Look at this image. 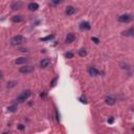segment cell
<instances>
[{"instance_id": "obj_1", "label": "cell", "mask_w": 134, "mask_h": 134, "mask_svg": "<svg viewBox=\"0 0 134 134\" xmlns=\"http://www.w3.org/2000/svg\"><path fill=\"white\" fill-rule=\"evenodd\" d=\"M30 95H31V91L30 89L24 90V91L21 92V93L18 95V97H17V103H23V102H25L26 99H28V97Z\"/></svg>"}, {"instance_id": "obj_2", "label": "cell", "mask_w": 134, "mask_h": 134, "mask_svg": "<svg viewBox=\"0 0 134 134\" xmlns=\"http://www.w3.org/2000/svg\"><path fill=\"white\" fill-rule=\"evenodd\" d=\"M134 19V17L130 14H124V15H121L117 17V20L121 23H128V22H131Z\"/></svg>"}, {"instance_id": "obj_3", "label": "cell", "mask_w": 134, "mask_h": 134, "mask_svg": "<svg viewBox=\"0 0 134 134\" xmlns=\"http://www.w3.org/2000/svg\"><path fill=\"white\" fill-rule=\"evenodd\" d=\"M24 37L23 36H20V35H18V36H15L14 38H12V40H11V44L13 45V46H17V45H20V44H22V43L24 42Z\"/></svg>"}, {"instance_id": "obj_4", "label": "cell", "mask_w": 134, "mask_h": 134, "mask_svg": "<svg viewBox=\"0 0 134 134\" xmlns=\"http://www.w3.org/2000/svg\"><path fill=\"white\" fill-rule=\"evenodd\" d=\"M19 71L21 73H24V74H27V73H31L34 71V67L30 66V65H24L23 67H20Z\"/></svg>"}, {"instance_id": "obj_5", "label": "cell", "mask_w": 134, "mask_h": 134, "mask_svg": "<svg viewBox=\"0 0 134 134\" xmlns=\"http://www.w3.org/2000/svg\"><path fill=\"white\" fill-rule=\"evenodd\" d=\"M121 35H123L124 37H134V26L128 28L127 30H124L123 33H121Z\"/></svg>"}, {"instance_id": "obj_6", "label": "cell", "mask_w": 134, "mask_h": 134, "mask_svg": "<svg viewBox=\"0 0 134 134\" xmlns=\"http://www.w3.org/2000/svg\"><path fill=\"white\" fill-rule=\"evenodd\" d=\"M90 28H91V25L87 21H83V22L80 23V30H88Z\"/></svg>"}, {"instance_id": "obj_7", "label": "cell", "mask_w": 134, "mask_h": 134, "mask_svg": "<svg viewBox=\"0 0 134 134\" xmlns=\"http://www.w3.org/2000/svg\"><path fill=\"white\" fill-rule=\"evenodd\" d=\"M88 73H89L90 75H92V77H96V75H99V73H101V72H99L95 67L90 66V67L88 68Z\"/></svg>"}, {"instance_id": "obj_8", "label": "cell", "mask_w": 134, "mask_h": 134, "mask_svg": "<svg viewBox=\"0 0 134 134\" xmlns=\"http://www.w3.org/2000/svg\"><path fill=\"white\" fill-rule=\"evenodd\" d=\"M105 102H106L107 105H109V106H112V105H114L116 103V99L114 96H106V99H105Z\"/></svg>"}, {"instance_id": "obj_9", "label": "cell", "mask_w": 134, "mask_h": 134, "mask_svg": "<svg viewBox=\"0 0 134 134\" xmlns=\"http://www.w3.org/2000/svg\"><path fill=\"white\" fill-rule=\"evenodd\" d=\"M77 12V9H75V8H73V6H71V5H68L66 9H65V14H66L67 16H71V15H73V14Z\"/></svg>"}, {"instance_id": "obj_10", "label": "cell", "mask_w": 134, "mask_h": 134, "mask_svg": "<svg viewBox=\"0 0 134 134\" xmlns=\"http://www.w3.org/2000/svg\"><path fill=\"white\" fill-rule=\"evenodd\" d=\"M27 9L31 12H35L39 9V4L37 3V2H30V3L27 5Z\"/></svg>"}, {"instance_id": "obj_11", "label": "cell", "mask_w": 134, "mask_h": 134, "mask_svg": "<svg viewBox=\"0 0 134 134\" xmlns=\"http://www.w3.org/2000/svg\"><path fill=\"white\" fill-rule=\"evenodd\" d=\"M74 40H75V36L73 35V34H72V33L67 34L66 39H65V42H66V43H72Z\"/></svg>"}, {"instance_id": "obj_12", "label": "cell", "mask_w": 134, "mask_h": 134, "mask_svg": "<svg viewBox=\"0 0 134 134\" xmlns=\"http://www.w3.org/2000/svg\"><path fill=\"white\" fill-rule=\"evenodd\" d=\"M22 2L21 1H15L12 3V9H14V11H16V9H20L21 8H22Z\"/></svg>"}, {"instance_id": "obj_13", "label": "cell", "mask_w": 134, "mask_h": 134, "mask_svg": "<svg viewBox=\"0 0 134 134\" xmlns=\"http://www.w3.org/2000/svg\"><path fill=\"white\" fill-rule=\"evenodd\" d=\"M50 65V60L49 59H43L42 61L40 62V66L42 68H46Z\"/></svg>"}, {"instance_id": "obj_14", "label": "cell", "mask_w": 134, "mask_h": 134, "mask_svg": "<svg viewBox=\"0 0 134 134\" xmlns=\"http://www.w3.org/2000/svg\"><path fill=\"white\" fill-rule=\"evenodd\" d=\"M27 61H28V59L27 58H19V59H17L16 60V64L17 65H20V64H25V63H27Z\"/></svg>"}, {"instance_id": "obj_15", "label": "cell", "mask_w": 134, "mask_h": 134, "mask_svg": "<svg viewBox=\"0 0 134 134\" xmlns=\"http://www.w3.org/2000/svg\"><path fill=\"white\" fill-rule=\"evenodd\" d=\"M12 21H13L14 23H19V22H21V21H23V17L22 16H14L13 18H12Z\"/></svg>"}, {"instance_id": "obj_16", "label": "cell", "mask_w": 134, "mask_h": 134, "mask_svg": "<svg viewBox=\"0 0 134 134\" xmlns=\"http://www.w3.org/2000/svg\"><path fill=\"white\" fill-rule=\"evenodd\" d=\"M17 84H18V83H17L16 81H11V82H9V83H8L6 87H8L9 89H11V88H13V87H15Z\"/></svg>"}, {"instance_id": "obj_17", "label": "cell", "mask_w": 134, "mask_h": 134, "mask_svg": "<svg viewBox=\"0 0 134 134\" xmlns=\"http://www.w3.org/2000/svg\"><path fill=\"white\" fill-rule=\"evenodd\" d=\"M79 55H80V57H85V56L87 55L86 49H85V48H81V49L79 50Z\"/></svg>"}, {"instance_id": "obj_18", "label": "cell", "mask_w": 134, "mask_h": 134, "mask_svg": "<svg viewBox=\"0 0 134 134\" xmlns=\"http://www.w3.org/2000/svg\"><path fill=\"white\" fill-rule=\"evenodd\" d=\"M9 112H15L17 110V105H13V106H9L8 108Z\"/></svg>"}, {"instance_id": "obj_19", "label": "cell", "mask_w": 134, "mask_h": 134, "mask_svg": "<svg viewBox=\"0 0 134 134\" xmlns=\"http://www.w3.org/2000/svg\"><path fill=\"white\" fill-rule=\"evenodd\" d=\"M55 38V36L53 35H50V36H47V37H45V38H42L41 39V41H48V40H52V39Z\"/></svg>"}, {"instance_id": "obj_20", "label": "cell", "mask_w": 134, "mask_h": 134, "mask_svg": "<svg viewBox=\"0 0 134 134\" xmlns=\"http://www.w3.org/2000/svg\"><path fill=\"white\" fill-rule=\"evenodd\" d=\"M65 57H66L67 59H72V58H73V53L72 52H66L65 53Z\"/></svg>"}, {"instance_id": "obj_21", "label": "cell", "mask_w": 134, "mask_h": 134, "mask_svg": "<svg viewBox=\"0 0 134 134\" xmlns=\"http://www.w3.org/2000/svg\"><path fill=\"white\" fill-rule=\"evenodd\" d=\"M91 40L93 41V42L95 43V44H99V40L97 38H95V37H92V38H91Z\"/></svg>"}, {"instance_id": "obj_22", "label": "cell", "mask_w": 134, "mask_h": 134, "mask_svg": "<svg viewBox=\"0 0 134 134\" xmlns=\"http://www.w3.org/2000/svg\"><path fill=\"white\" fill-rule=\"evenodd\" d=\"M62 3V0H58V1H52V4H53V5H57V4H60Z\"/></svg>"}, {"instance_id": "obj_23", "label": "cell", "mask_w": 134, "mask_h": 134, "mask_svg": "<svg viewBox=\"0 0 134 134\" xmlns=\"http://www.w3.org/2000/svg\"><path fill=\"white\" fill-rule=\"evenodd\" d=\"M80 101H81V103H84V104L87 103V102H86V99H85V97H83V96L80 97Z\"/></svg>"}, {"instance_id": "obj_24", "label": "cell", "mask_w": 134, "mask_h": 134, "mask_svg": "<svg viewBox=\"0 0 134 134\" xmlns=\"http://www.w3.org/2000/svg\"><path fill=\"white\" fill-rule=\"evenodd\" d=\"M57 80H58V79H57V78H56V79H55V80H53V81L52 82V85H50V86H52V87L55 86V85H56V82H57Z\"/></svg>"}, {"instance_id": "obj_25", "label": "cell", "mask_w": 134, "mask_h": 134, "mask_svg": "<svg viewBox=\"0 0 134 134\" xmlns=\"http://www.w3.org/2000/svg\"><path fill=\"white\" fill-rule=\"evenodd\" d=\"M19 50H20L21 52H28V50L26 49V48H20V49H19Z\"/></svg>"}, {"instance_id": "obj_26", "label": "cell", "mask_w": 134, "mask_h": 134, "mask_svg": "<svg viewBox=\"0 0 134 134\" xmlns=\"http://www.w3.org/2000/svg\"><path fill=\"white\" fill-rule=\"evenodd\" d=\"M113 121H114V119L112 118V117H110V118L108 119V123H109V124H113Z\"/></svg>"}, {"instance_id": "obj_27", "label": "cell", "mask_w": 134, "mask_h": 134, "mask_svg": "<svg viewBox=\"0 0 134 134\" xmlns=\"http://www.w3.org/2000/svg\"><path fill=\"white\" fill-rule=\"evenodd\" d=\"M18 129H19V130H23V129H24V126H23V125H19V126H18Z\"/></svg>"}]
</instances>
